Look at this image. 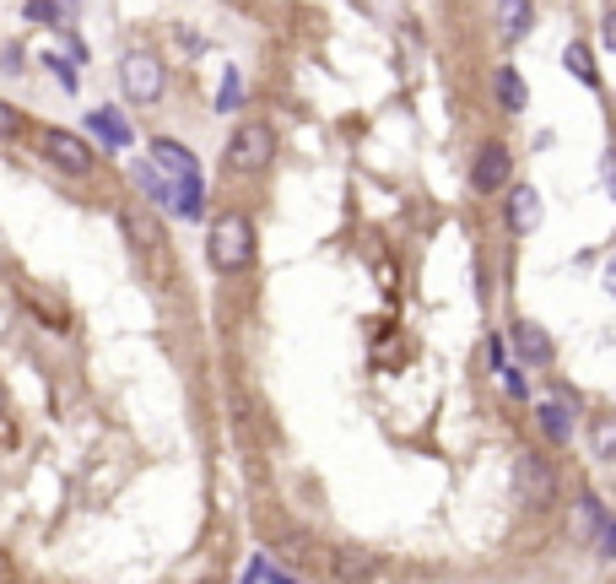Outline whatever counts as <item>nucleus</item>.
Listing matches in <instances>:
<instances>
[{"label":"nucleus","instance_id":"23","mask_svg":"<svg viewBox=\"0 0 616 584\" xmlns=\"http://www.w3.org/2000/svg\"><path fill=\"white\" fill-rule=\"evenodd\" d=\"M503 384H508V395H525V379H519V368H503Z\"/></svg>","mask_w":616,"mask_h":584},{"label":"nucleus","instance_id":"1","mask_svg":"<svg viewBox=\"0 0 616 584\" xmlns=\"http://www.w3.org/2000/svg\"><path fill=\"white\" fill-rule=\"evenodd\" d=\"M184 184H200L195 152H190V146H179V141H168V136L152 141V157H146V168H141V190L152 195V201L168 206V195L184 190Z\"/></svg>","mask_w":616,"mask_h":584},{"label":"nucleus","instance_id":"5","mask_svg":"<svg viewBox=\"0 0 616 584\" xmlns=\"http://www.w3.org/2000/svg\"><path fill=\"white\" fill-rule=\"evenodd\" d=\"M508 168H514L508 146H503V141H487V146L476 152V163H471V190H476V195L503 190V184H508Z\"/></svg>","mask_w":616,"mask_h":584},{"label":"nucleus","instance_id":"15","mask_svg":"<svg viewBox=\"0 0 616 584\" xmlns=\"http://www.w3.org/2000/svg\"><path fill=\"white\" fill-rule=\"evenodd\" d=\"M611 514H606V503H600L595 493H589L584 503H579V520H573V530H579V536H600V525H606Z\"/></svg>","mask_w":616,"mask_h":584},{"label":"nucleus","instance_id":"24","mask_svg":"<svg viewBox=\"0 0 616 584\" xmlns=\"http://www.w3.org/2000/svg\"><path fill=\"white\" fill-rule=\"evenodd\" d=\"M254 584H298V579H287V574H276V568H271V574H265V568H260V579H254Z\"/></svg>","mask_w":616,"mask_h":584},{"label":"nucleus","instance_id":"25","mask_svg":"<svg viewBox=\"0 0 616 584\" xmlns=\"http://www.w3.org/2000/svg\"><path fill=\"white\" fill-rule=\"evenodd\" d=\"M6 406H11V401H6V390H0V417H6Z\"/></svg>","mask_w":616,"mask_h":584},{"label":"nucleus","instance_id":"21","mask_svg":"<svg viewBox=\"0 0 616 584\" xmlns=\"http://www.w3.org/2000/svg\"><path fill=\"white\" fill-rule=\"evenodd\" d=\"M28 17H33V22H65V6H49V0H33V6H28Z\"/></svg>","mask_w":616,"mask_h":584},{"label":"nucleus","instance_id":"7","mask_svg":"<svg viewBox=\"0 0 616 584\" xmlns=\"http://www.w3.org/2000/svg\"><path fill=\"white\" fill-rule=\"evenodd\" d=\"M514 482H519V493H525L535 509L552 503V493H557V476H552V466H546L541 455H519L514 460Z\"/></svg>","mask_w":616,"mask_h":584},{"label":"nucleus","instance_id":"13","mask_svg":"<svg viewBox=\"0 0 616 584\" xmlns=\"http://www.w3.org/2000/svg\"><path fill=\"white\" fill-rule=\"evenodd\" d=\"M87 125L98 130V141H109V146H130V125L119 119V109H92V114H87Z\"/></svg>","mask_w":616,"mask_h":584},{"label":"nucleus","instance_id":"19","mask_svg":"<svg viewBox=\"0 0 616 584\" xmlns=\"http://www.w3.org/2000/svg\"><path fill=\"white\" fill-rule=\"evenodd\" d=\"M44 65H49V71L60 76V87H71V92H76V71H71V60H60L55 49H49V55H44Z\"/></svg>","mask_w":616,"mask_h":584},{"label":"nucleus","instance_id":"20","mask_svg":"<svg viewBox=\"0 0 616 584\" xmlns=\"http://www.w3.org/2000/svg\"><path fill=\"white\" fill-rule=\"evenodd\" d=\"M0 136H22V114L6 98H0Z\"/></svg>","mask_w":616,"mask_h":584},{"label":"nucleus","instance_id":"2","mask_svg":"<svg viewBox=\"0 0 616 584\" xmlns=\"http://www.w3.org/2000/svg\"><path fill=\"white\" fill-rule=\"evenodd\" d=\"M206 255L217 271H244V265L254 260V228L244 211H222L217 222H211L206 233Z\"/></svg>","mask_w":616,"mask_h":584},{"label":"nucleus","instance_id":"4","mask_svg":"<svg viewBox=\"0 0 616 584\" xmlns=\"http://www.w3.org/2000/svg\"><path fill=\"white\" fill-rule=\"evenodd\" d=\"M271 152H276V136H271V125H244L233 136V168L238 174H260L265 163H271Z\"/></svg>","mask_w":616,"mask_h":584},{"label":"nucleus","instance_id":"3","mask_svg":"<svg viewBox=\"0 0 616 584\" xmlns=\"http://www.w3.org/2000/svg\"><path fill=\"white\" fill-rule=\"evenodd\" d=\"M119 87L130 103H157L163 98V65L157 55H125L119 60Z\"/></svg>","mask_w":616,"mask_h":584},{"label":"nucleus","instance_id":"8","mask_svg":"<svg viewBox=\"0 0 616 584\" xmlns=\"http://www.w3.org/2000/svg\"><path fill=\"white\" fill-rule=\"evenodd\" d=\"M508 341H514V352L519 357H525V363H535V368H546V363H552V336H546V330L541 325H530V320H519L514 330H508Z\"/></svg>","mask_w":616,"mask_h":584},{"label":"nucleus","instance_id":"10","mask_svg":"<svg viewBox=\"0 0 616 584\" xmlns=\"http://www.w3.org/2000/svg\"><path fill=\"white\" fill-rule=\"evenodd\" d=\"M508 228H514V233H535V228H541V195H535L530 184H519V190L508 195Z\"/></svg>","mask_w":616,"mask_h":584},{"label":"nucleus","instance_id":"18","mask_svg":"<svg viewBox=\"0 0 616 584\" xmlns=\"http://www.w3.org/2000/svg\"><path fill=\"white\" fill-rule=\"evenodd\" d=\"M238 98H244V82H238V71H227L222 76V92H217V114L238 109Z\"/></svg>","mask_w":616,"mask_h":584},{"label":"nucleus","instance_id":"14","mask_svg":"<svg viewBox=\"0 0 616 584\" xmlns=\"http://www.w3.org/2000/svg\"><path fill=\"white\" fill-rule=\"evenodd\" d=\"M562 65H568V71L579 76L589 92H600V71H595V55H589V44H568V49H562Z\"/></svg>","mask_w":616,"mask_h":584},{"label":"nucleus","instance_id":"12","mask_svg":"<svg viewBox=\"0 0 616 584\" xmlns=\"http://www.w3.org/2000/svg\"><path fill=\"white\" fill-rule=\"evenodd\" d=\"M373 568H379V557L363 552V547H341V552H336V579H346V584H352V579H368Z\"/></svg>","mask_w":616,"mask_h":584},{"label":"nucleus","instance_id":"16","mask_svg":"<svg viewBox=\"0 0 616 584\" xmlns=\"http://www.w3.org/2000/svg\"><path fill=\"white\" fill-rule=\"evenodd\" d=\"M595 460H611L616 455V417H595Z\"/></svg>","mask_w":616,"mask_h":584},{"label":"nucleus","instance_id":"17","mask_svg":"<svg viewBox=\"0 0 616 584\" xmlns=\"http://www.w3.org/2000/svg\"><path fill=\"white\" fill-rule=\"evenodd\" d=\"M530 28H535V6H503V33L508 38L530 33Z\"/></svg>","mask_w":616,"mask_h":584},{"label":"nucleus","instance_id":"22","mask_svg":"<svg viewBox=\"0 0 616 584\" xmlns=\"http://www.w3.org/2000/svg\"><path fill=\"white\" fill-rule=\"evenodd\" d=\"M595 541H600L595 552H600V557H611V552H616V525L606 520V525H600V536H595Z\"/></svg>","mask_w":616,"mask_h":584},{"label":"nucleus","instance_id":"9","mask_svg":"<svg viewBox=\"0 0 616 584\" xmlns=\"http://www.w3.org/2000/svg\"><path fill=\"white\" fill-rule=\"evenodd\" d=\"M492 92H498V103H503L508 114H525L530 109V92H525L519 65H498V71H492Z\"/></svg>","mask_w":616,"mask_h":584},{"label":"nucleus","instance_id":"6","mask_svg":"<svg viewBox=\"0 0 616 584\" xmlns=\"http://www.w3.org/2000/svg\"><path fill=\"white\" fill-rule=\"evenodd\" d=\"M44 157L60 168V174H76V179L92 168V146L82 136H71V130H49V136H44Z\"/></svg>","mask_w":616,"mask_h":584},{"label":"nucleus","instance_id":"11","mask_svg":"<svg viewBox=\"0 0 616 584\" xmlns=\"http://www.w3.org/2000/svg\"><path fill=\"white\" fill-rule=\"evenodd\" d=\"M573 411H579V406H568V401H541V406H535L541 433L552 438V444H568V438H573Z\"/></svg>","mask_w":616,"mask_h":584}]
</instances>
